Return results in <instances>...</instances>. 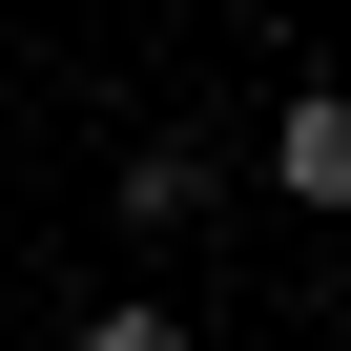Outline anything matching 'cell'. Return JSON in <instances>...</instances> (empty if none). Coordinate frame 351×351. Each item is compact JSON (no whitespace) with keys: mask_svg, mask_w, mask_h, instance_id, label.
Returning <instances> with one entry per match:
<instances>
[{"mask_svg":"<svg viewBox=\"0 0 351 351\" xmlns=\"http://www.w3.org/2000/svg\"><path fill=\"white\" fill-rule=\"evenodd\" d=\"M269 186L289 207H351V83H289L269 104Z\"/></svg>","mask_w":351,"mask_h":351,"instance_id":"1","label":"cell"},{"mask_svg":"<svg viewBox=\"0 0 351 351\" xmlns=\"http://www.w3.org/2000/svg\"><path fill=\"white\" fill-rule=\"evenodd\" d=\"M62 351H186V310H83Z\"/></svg>","mask_w":351,"mask_h":351,"instance_id":"2","label":"cell"}]
</instances>
